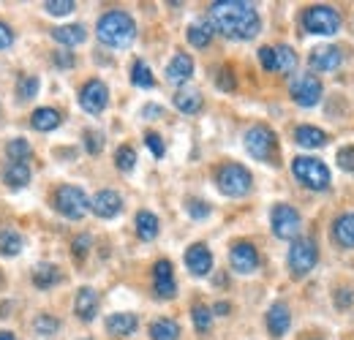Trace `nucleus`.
Instances as JSON below:
<instances>
[{
    "mask_svg": "<svg viewBox=\"0 0 354 340\" xmlns=\"http://www.w3.org/2000/svg\"><path fill=\"white\" fill-rule=\"evenodd\" d=\"M210 25L232 41H251L259 28V11L248 0H216L210 6Z\"/></svg>",
    "mask_w": 354,
    "mask_h": 340,
    "instance_id": "f257e3e1",
    "label": "nucleus"
},
{
    "mask_svg": "<svg viewBox=\"0 0 354 340\" xmlns=\"http://www.w3.org/2000/svg\"><path fill=\"white\" fill-rule=\"evenodd\" d=\"M98 41L109 49H126L131 46L136 39V22L126 11H106L101 19H98Z\"/></svg>",
    "mask_w": 354,
    "mask_h": 340,
    "instance_id": "f03ea898",
    "label": "nucleus"
},
{
    "mask_svg": "<svg viewBox=\"0 0 354 340\" xmlns=\"http://www.w3.org/2000/svg\"><path fill=\"white\" fill-rule=\"evenodd\" d=\"M292 174L297 177L300 185H306L310 191H327L330 188V169L324 161L313 158V155H300L292 161Z\"/></svg>",
    "mask_w": 354,
    "mask_h": 340,
    "instance_id": "7ed1b4c3",
    "label": "nucleus"
},
{
    "mask_svg": "<svg viewBox=\"0 0 354 340\" xmlns=\"http://www.w3.org/2000/svg\"><path fill=\"white\" fill-rule=\"evenodd\" d=\"M216 185H218V191L223 196L240 199V196H245L251 191L254 177L243 164H223L221 169L216 171Z\"/></svg>",
    "mask_w": 354,
    "mask_h": 340,
    "instance_id": "20e7f679",
    "label": "nucleus"
},
{
    "mask_svg": "<svg viewBox=\"0 0 354 340\" xmlns=\"http://www.w3.org/2000/svg\"><path fill=\"white\" fill-rule=\"evenodd\" d=\"M55 207L68 220H80L90 210V199L85 196V191L77 188V185H60L55 191Z\"/></svg>",
    "mask_w": 354,
    "mask_h": 340,
    "instance_id": "39448f33",
    "label": "nucleus"
},
{
    "mask_svg": "<svg viewBox=\"0 0 354 340\" xmlns=\"http://www.w3.org/2000/svg\"><path fill=\"white\" fill-rule=\"evenodd\" d=\"M319 264V248L310 237H297L289 248V272L295 278H306L310 270Z\"/></svg>",
    "mask_w": 354,
    "mask_h": 340,
    "instance_id": "423d86ee",
    "label": "nucleus"
},
{
    "mask_svg": "<svg viewBox=\"0 0 354 340\" xmlns=\"http://www.w3.org/2000/svg\"><path fill=\"white\" fill-rule=\"evenodd\" d=\"M303 25L308 33L316 36H335L341 30V14L330 6H310L303 14Z\"/></svg>",
    "mask_w": 354,
    "mask_h": 340,
    "instance_id": "0eeeda50",
    "label": "nucleus"
},
{
    "mask_svg": "<svg viewBox=\"0 0 354 340\" xmlns=\"http://www.w3.org/2000/svg\"><path fill=\"white\" fill-rule=\"evenodd\" d=\"M275 147H278V142H275V133L270 131L267 126H251L245 131V150L257 158V161H272L275 158Z\"/></svg>",
    "mask_w": 354,
    "mask_h": 340,
    "instance_id": "6e6552de",
    "label": "nucleus"
},
{
    "mask_svg": "<svg viewBox=\"0 0 354 340\" xmlns=\"http://www.w3.org/2000/svg\"><path fill=\"white\" fill-rule=\"evenodd\" d=\"M270 226H272V234L281 237V240H295L300 234V226H303V218L295 207L289 205H275L272 213H270Z\"/></svg>",
    "mask_w": 354,
    "mask_h": 340,
    "instance_id": "1a4fd4ad",
    "label": "nucleus"
},
{
    "mask_svg": "<svg viewBox=\"0 0 354 340\" xmlns=\"http://www.w3.org/2000/svg\"><path fill=\"white\" fill-rule=\"evenodd\" d=\"M289 95H292V101L297 106L310 109V106H316L322 101V82L316 79V74H300V77L292 79Z\"/></svg>",
    "mask_w": 354,
    "mask_h": 340,
    "instance_id": "9d476101",
    "label": "nucleus"
},
{
    "mask_svg": "<svg viewBox=\"0 0 354 340\" xmlns=\"http://www.w3.org/2000/svg\"><path fill=\"white\" fill-rule=\"evenodd\" d=\"M341 63H344V52H341V46H335V44H322V46H316L308 57L310 71H316V74H333V71L341 68Z\"/></svg>",
    "mask_w": 354,
    "mask_h": 340,
    "instance_id": "9b49d317",
    "label": "nucleus"
},
{
    "mask_svg": "<svg viewBox=\"0 0 354 340\" xmlns=\"http://www.w3.org/2000/svg\"><path fill=\"white\" fill-rule=\"evenodd\" d=\"M80 104H82V109L88 115H101L106 109V104H109V90H106V85L101 79L85 82L82 90H80Z\"/></svg>",
    "mask_w": 354,
    "mask_h": 340,
    "instance_id": "f8f14e48",
    "label": "nucleus"
},
{
    "mask_svg": "<svg viewBox=\"0 0 354 340\" xmlns=\"http://www.w3.org/2000/svg\"><path fill=\"white\" fill-rule=\"evenodd\" d=\"M229 261H232V270L234 272L251 275L259 267V254H257V248L251 243H234L232 251H229Z\"/></svg>",
    "mask_w": 354,
    "mask_h": 340,
    "instance_id": "ddd939ff",
    "label": "nucleus"
},
{
    "mask_svg": "<svg viewBox=\"0 0 354 340\" xmlns=\"http://www.w3.org/2000/svg\"><path fill=\"white\" fill-rule=\"evenodd\" d=\"M90 210L98 215V218H115V215L123 210V196L118 193V191H112V188H104V191H98L93 199H90Z\"/></svg>",
    "mask_w": 354,
    "mask_h": 340,
    "instance_id": "4468645a",
    "label": "nucleus"
},
{
    "mask_svg": "<svg viewBox=\"0 0 354 340\" xmlns=\"http://www.w3.org/2000/svg\"><path fill=\"white\" fill-rule=\"evenodd\" d=\"M153 286H156V294L161 299H172L177 294V283H175V270L167 258L156 261L153 267Z\"/></svg>",
    "mask_w": 354,
    "mask_h": 340,
    "instance_id": "2eb2a0df",
    "label": "nucleus"
},
{
    "mask_svg": "<svg viewBox=\"0 0 354 340\" xmlns=\"http://www.w3.org/2000/svg\"><path fill=\"white\" fill-rule=\"evenodd\" d=\"M185 267H188V272H191V275L205 278V275L213 270V254H210V248H207V245H202V243L191 245V248L185 251Z\"/></svg>",
    "mask_w": 354,
    "mask_h": 340,
    "instance_id": "dca6fc26",
    "label": "nucleus"
},
{
    "mask_svg": "<svg viewBox=\"0 0 354 340\" xmlns=\"http://www.w3.org/2000/svg\"><path fill=\"white\" fill-rule=\"evenodd\" d=\"M289 327H292L289 305H286V302L270 305V310H267V332H270L272 338H283V335L289 332Z\"/></svg>",
    "mask_w": 354,
    "mask_h": 340,
    "instance_id": "f3484780",
    "label": "nucleus"
},
{
    "mask_svg": "<svg viewBox=\"0 0 354 340\" xmlns=\"http://www.w3.org/2000/svg\"><path fill=\"white\" fill-rule=\"evenodd\" d=\"M191 77H194V57L185 55V52H177L175 57L169 60V66H167V79L175 82V85H183Z\"/></svg>",
    "mask_w": 354,
    "mask_h": 340,
    "instance_id": "a211bd4d",
    "label": "nucleus"
},
{
    "mask_svg": "<svg viewBox=\"0 0 354 340\" xmlns=\"http://www.w3.org/2000/svg\"><path fill=\"white\" fill-rule=\"evenodd\" d=\"M74 310H77V316H80L82 321H93L95 313H98V294H95V289L82 286V289L77 292V299H74Z\"/></svg>",
    "mask_w": 354,
    "mask_h": 340,
    "instance_id": "6ab92c4d",
    "label": "nucleus"
},
{
    "mask_svg": "<svg viewBox=\"0 0 354 340\" xmlns=\"http://www.w3.org/2000/svg\"><path fill=\"white\" fill-rule=\"evenodd\" d=\"M297 68V55L292 46L281 44V46H272V74H292Z\"/></svg>",
    "mask_w": 354,
    "mask_h": 340,
    "instance_id": "aec40b11",
    "label": "nucleus"
},
{
    "mask_svg": "<svg viewBox=\"0 0 354 340\" xmlns=\"http://www.w3.org/2000/svg\"><path fill=\"white\" fill-rule=\"evenodd\" d=\"M333 237L341 248H354V213H344L333 223Z\"/></svg>",
    "mask_w": 354,
    "mask_h": 340,
    "instance_id": "412c9836",
    "label": "nucleus"
},
{
    "mask_svg": "<svg viewBox=\"0 0 354 340\" xmlns=\"http://www.w3.org/2000/svg\"><path fill=\"white\" fill-rule=\"evenodd\" d=\"M52 39L57 44H63V46H80L88 39V30L82 25H60V28L52 30Z\"/></svg>",
    "mask_w": 354,
    "mask_h": 340,
    "instance_id": "4be33fe9",
    "label": "nucleus"
},
{
    "mask_svg": "<svg viewBox=\"0 0 354 340\" xmlns=\"http://www.w3.org/2000/svg\"><path fill=\"white\" fill-rule=\"evenodd\" d=\"M295 142H297L300 147L316 150V147H324V144H327V133L316 126H300V128H295Z\"/></svg>",
    "mask_w": 354,
    "mask_h": 340,
    "instance_id": "5701e85b",
    "label": "nucleus"
},
{
    "mask_svg": "<svg viewBox=\"0 0 354 340\" xmlns=\"http://www.w3.org/2000/svg\"><path fill=\"white\" fill-rule=\"evenodd\" d=\"M57 281H60V270H57L55 264L41 261V264L33 267V286H36V289L46 292V289H52Z\"/></svg>",
    "mask_w": 354,
    "mask_h": 340,
    "instance_id": "b1692460",
    "label": "nucleus"
},
{
    "mask_svg": "<svg viewBox=\"0 0 354 340\" xmlns=\"http://www.w3.org/2000/svg\"><path fill=\"white\" fill-rule=\"evenodd\" d=\"M202 104H205V98H202V93L194 90V87H185V90H180L175 95V106L183 115H196V112L202 109Z\"/></svg>",
    "mask_w": 354,
    "mask_h": 340,
    "instance_id": "393cba45",
    "label": "nucleus"
},
{
    "mask_svg": "<svg viewBox=\"0 0 354 340\" xmlns=\"http://www.w3.org/2000/svg\"><path fill=\"white\" fill-rule=\"evenodd\" d=\"M60 112L57 109H52V106H41V109H36L33 112V117H30V126L36 128V131H41V133H46V131H55V128L60 126Z\"/></svg>",
    "mask_w": 354,
    "mask_h": 340,
    "instance_id": "a878e982",
    "label": "nucleus"
},
{
    "mask_svg": "<svg viewBox=\"0 0 354 340\" xmlns=\"http://www.w3.org/2000/svg\"><path fill=\"white\" fill-rule=\"evenodd\" d=\"M136 316L133 313H112L109 319H106V332H112V335H131L136 332Z\"/></svg>",
    "mask_w": 354,
    "mask_h": 340,
    "instance_id": "bb28decb",
    "label": "nucleus"
},
{
    "mask_svg": "<svg viewBox=\"0 0 354 340\" xmlns=\"http://www.w3.org/2000/svg\"><path fill=\"white\" fill-rule=\"evenodd\" d=\"M136 234L145 243H150V240L158 237V218L150 213V210H139L136 213Z\"/></svg>",
    "mask_w": 354,
    "mask_h": 340,
    "instance_id": "cd10ccee",
    "label": "nucleus"
},
{
    "mask_svg": "<svg viewBox=\"0 0 354 340\" xmlns=\"http://www.w3.org/2000/svg\"><path fill=\"white\" fill-rule=\"evenodd\" d=\"M3 182L8 185V188H25L28 182H30V167L28 164H8L6 169H3Z\"/></svg>",
    "mask_w": 354,
    "mask_h": 340,
    "instance_id": "c85d7f7f",
    "label": "nucleus"
},
{
    "mask_svg": "<svg viewBox=\"0 0 354 340\" xmlns=\"http://www.w3.org/2000/svg\"><path fill=\"white\" fill-rule=\"evenodd\" d=\"M150 338L153 340H177L180 338V324L172 319H156L150 324Z\"/></svg>",
    "mask_w": 354,
    "mask_h": 340,
    "instance_id": "c756f323",
    "label": "nucleus"
},
{
    "mask_svg": "<svg viewBox=\"0 0 354 340\" xmlns=\"http://www.w3.org/2000/svg\"><path fill=\"white\" fill-rule=\"evenodd\" d=\"M213 41V25L210 22H194L188 28V44H194L196 49H205Z\"/></svg>",
    "mask_w": 354,
    "mask_h": 340,
    "instance_id": "7c9ffc66",
    "label": "nucleus"
},
{
    "mask_svg": "<svg viewBox=\"0 0 354 340\" xmlns=\"http://www.w3.org/2000/svg\"><path fill=\"white\" fill-rule=\"evenodd\" d=\"M22 245H25V240H22L19 232H11V229L0 232V254L3 256H19L22 254Z\"/></svg>",
    "mask_w": 354,
    "mask_h": 340,
    "instance_id": "2f4dec72",
    "label": "nucleus"
},
{
    "mask_svg": "<svg viewBox=\"0 0 354 340\" xmlns=\"http://www.w3.org/2000/svg\"><path fill=\"white\" fill-rule=\"evenodd\" d=\"M131 82L136 87H142V90L156 87V77H153V71H150V66H147V63H142V60H136V63H133Z\"/></svg>",
    "mask_w": 354,
    "mask_h": 340,
    "instance_id": "473e14b6",
    "label": "nucleus"
},
{
    "mask_svg": "<svg viewBox=\"0 0 354 340\" xmlns=\"http://www.w3.org/2000/svg\"><path fill=\"white\" fill-rule=\"evenodd\" d=\"M6 155L11 158V164H28L30 158V144L25 139H11L6 144Z\"/></svg>",
    "mask_w": 354,
    "mask_h": 340,
    "instance_id": "72a5a7b5",
    "label": "nucleus"
},
{
    "mask_svg": "<svg viewBox=\"0 0 354 340\" xmlns=\"http://www.w3.org/2000/svg\"><path fill=\"white\" fill-rule=\"evenodd\" d=\"M115 167L120 171H131L133 167H136V150H133L131 144L118 147V153H115Z\"/></svg>",
    "mask_w": 354,
    "mask_h": 340,
    "instance_id": "f704fd0d",
    "label": "nucleus"
},
{
    "mask_svg": "<svg viewBox=\"0 0 354 340\" xmlns=\"http://www.w3.org/2000/svg\"><path fill=\"white\" fill-rule=\"evenodd\" d=\"M191 316H194V327H196L199 332H207V330H210V324H213V310H210L207 305H194Z\"/></svg>",
    "mask_w": 354,
    "mask_h": 340,
    "instance_id": "c9c22d12",
    "label": "nucleus"
},
{
    "mask_svg": "<svg viewBox=\"0 0 354 340\" xmlns=\"http://www.w3.org/2000/svg\"><path fill=\"white\" fill-rule=\"evenodd\" d=\"M74 0H46L44 3V11L46 14H52V17H66V14H71L74 11Z\"/></svg>",
    "mask_w": 354,
    "mask_h": 340,
    "instance_id": "e433bc0d",
    "label": "nucleus"
},
{
    "mask_svg": "<svg viewBox=\"0 0 354 340\" xmlns=\"http://www.w3.org/2000/svg\"><path fill=\"white\" fill-rule=\"evenodd\" d=\"M17 93H19V101H30L36 93H39V79L36 77H22L19 85H17Z\"/></svg>",
    "mask_w": 354,
    "mask_h": 340,
    "instance_id": "4c0bfd02",
    "label": "nucleus"
},
{
    "mask_svg": "<svg viewBox=\"0 0 354 340\" xmlns=\"http://www.w3.org/2000/svg\"><path fill=\"white\" fill-rule=\"evenodd\" d=\"M33 330H36L39 335H55V332L60 330V321H57L55 316H39V319L33 321Z\"/></svg>",
    "mask_w": 354,
    "mask_h": 340,
    "instance_id": "58836bf2",
    "label": "nucleus"
},
{
    "mask_svg": "<svg viewBox=\"0 0 354 340\" xmlns=\"http://www.w3.org/2000/svg\"><path fill=\"white\" fill-rule=\"evenodd\" d=\"M185 210H188V215H191L194 220H205V218L210 215V205L202 202V199H191V202L185 205Z\"/></svg>",
    "mask_w": 354,
    "mask_h": 340,
    "instance_id": "ea45409f",
    "label": "nucleus"
},
{
    "mask_svg": "<svg viewBox=\"0 0 354 340\" xmlns=\"http://www.w3.org/2000/svg\"><path fill=\"white\" fill-rule=\"evenodd\" d=\"M145 144L150 147V153H153L156 158H164V153H167V147H164V142H161V136H158L156 131H150V133H145Z\"/></svg>",
    "mask_w": 354,
    "mask_h": 340,
    "instance_id": "a19ab883",
    "label": "nucleus"
},
{
    "mask_svg": "<svg viewBox=\"0 0 354 340\" xmlns=\"http://www.w3.org/2000/svg\"><path fill=\"white\" fill-rule=\"evenodd\" d=\"M338 167H341L344 171H349V174L354 171V144L338 150Z\"/></svg>",
    "mask_w": 354,
    "mask_h": 340,
    "instance_id": "79ce46f5",
    "label": "nucleus"
},
{
    "mask_svg": "<svg viewBox=\"0 0 354 340\" xmlns=\"http://www.w3.org/2000/svg\"><path fill=\"white\" fill-rule=\"evenodd\" d=\"M85 142H88L90 155H98V153L104 150V139H101V133H95V131H88V133H85Z\"/></svg>",
    "mask_w": 354,
    "mask_h": 340,
    "instance_id": "37998d69",
    "label": "nucleus"
},
{
    "mask_svg": "<svg viewBox=\"0 0 354 340\" xmlns=\"http://www.w3.org/2000/svg\"><path fill=\"white\" fill-rule=\"evenodd\" d=\"M90 243H93L90 234H80V237L74 240V256H77V258H85L90 251Z\"/></svg>",
    "mask_w": 354,
    "mask_h": 340,
    "instance_id": "c03bdc74",
    "label": "nucleus"
},
{
    "mask_svg": "<svg viewBox=\"0 0 354 340\" xmlns=\"http://www.w3.org/2000/svg\"><path fill=\"white\" fill-rule=\"evenodd\" d=\"M11 44H14V33H11V28H8L6 22H0V52L11 49Z\"/></svg>",
    "mask_w": 354,
    "mask_h": 340,
    "instance_id": "a18cd8bd",
    "label": "nucleus"
},
{
    "mask_svg": "<svg viewBox=\"0 0 354 340\" xmlns=\"http://www.w3.org/2000/svg\"><path fill=\"white\" fill-rule=\"evenodd\" d=\"M218 87H221L223 93H232V90H234V77H232L229 68H221V74H218Z\"/></svg>",
    "mask_w": 354,
    "mask_h": 340,
    "instance_id": "49530a36",
    "label": "nucleus"
},
{
    "mask_svg": "<svg viewBox=\"0 0 354 340\" xmlns=\"http://www.w3.org/2000/svg\"><path fill=\"white\" fill-rule=\"evenodd\" d=\"M259 63L265 66V71H272V46H262L259 49Z\"/></svg>",
    "mask_w": 354,
    "mask_h": 340,
    "instance_id": "de8ad7c7",
    "label": "nucleus"
},
{
    "mask_svg": "<svg viewBox=\"0 0 354 340\" xmlns=\"http://www.w3.org/2000/svg\"><path fill=\"white\" fill-rule=\"evenodd\" d=\"M161 112H164V109H161L158 104H153V106H145V109H142V115H145V117H150V120H153V117H161Z\"/></svg>",
    "mask_w": 354,
    "mask_h": 340,
    "instance_id": "09e8293b",
    "label": "nucleus"
},
{
    "mask_svg": "<svg viewBox=\"0 0 354 340\" xmlns=\"http://www.w3.org/2000/svg\"><path fill=\"white\" fill-rule=\"evenodd\" d=\"M55 63H57V66H66V68H68V66H71V55L60 52V55H55Z\"/></svg>",
    "mask_w": 354,
    "mask_h": 340,
    "instance_id": "8fccbe9b",
    "label": "nucleus"
},
{
    "mask_svg": "<svg viewBox=\"0 0 354 340\" xmlns=\"http://www.w3.org/2000/svg\"><path fill=\"white\" fill-rule=\"evenodd\" d=\"M229 310H232V308H229V302H218V305L213 308V313H218V316H226Z\"/></svg>",
    "mask_w": 354,
    "mask_h": 340,
    "instance_id": "3c124183",
    "label": "nucleus"
},
{
    "mask_svg": "<svg viewBox=\"0 0 354 340\" xmlns=\"http://www.w3.org/2000/svg\"><path fill=\"white\" fill-rule=\"evenodd\" d=\"M0 340H17V338H14V332H8V330H0Z\"/></svg>",
    "mask_w": 354,
    "mask_h": 340,
    "instance_id": "603ef678",
    "label": "nucleus"
},
{
    "mask_svg": "<svg viewBox=\"0 0 354 340\" xmlns=\"http://www.w3.org/2000/svg\"><path fill=\"white\" fill-rule=\"evenodd\" d=\"M0 286H3V275H0Z\"/></svg>",
    "mask_w": 354,
    "mask_h": 340,
    "instance_id": "864d4df0",
    "label": "nucleus"
}]
</instances>
